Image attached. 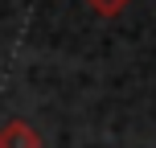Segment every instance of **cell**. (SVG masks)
Masks as SVG:
<instances>
[{
	"label": "cell",
	"mask_w": 156,
	"mask_h": 148,
	"mask_svg": "<svg viewBox=\"0 0 156 148\" xmlns=\"http://www.w3.org/2000/svg\"><path fill=\"white\" fill-rule=\"evenodd\" d=\"M90 4H94V8H99V13H115V8H119V4H123V0H90Z\"/></svg>",
	"instance_id": "obj_2"
},
{
	"label": "cell",
	"mask_w": 156,
	"mask_h": 148,
	"mask_svg": "<svg viewBox=\"0 0 156 148\" xmlns=\"http://www.w3.org/2000/svg\"><path fill=\"white\" fill-rule=\"evenodd\" d=\"M0 148H37V136H33L29 124H8L4 132H0Z\"/></svg>",
	"instance_id": "obj_1"
}]
</instances>
